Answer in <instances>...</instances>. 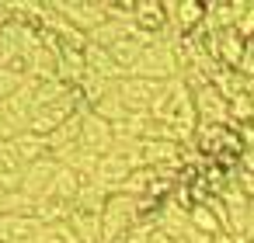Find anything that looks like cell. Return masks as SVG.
<instances>
[{
  "mask_svg": "<svg viewBox=\"0 0 254 243\" xmlns=\"http://www.w3.org/2000/svg\"><path fill=\"white\" fill-rule=\"evenodd\" d=\"M233 181H237V188L247 194V201H254V174H247V170H233Z\"/></svg>",
  "mask_w": 254,
  "mask_h": 243,
  "instance_id": "obj_20",
  "label": "cell"
},
{
  "mask_svg": "<svg viewBox=\"0 0 254 243\" xmlns=\"http://www.w3.org/2000/svg\"><path fill=\"white\" fill-rule=\"evenodd\" d=\"M153 236H157V215H143V219H139L129 233H122L115 243H150Z\"/></svg>",
  "mask_w": 254,
  "mask_h": 243,
  "instance_id": "obj_16",
  "label": "cell"
},
{
  "mask_svg": "<svg viewBox=\"0 0 254 243\" xmlns=\"http://www.w3.org/2000/svg\"><path fill=\"white\" fill-rule=\"evenodd\" d=\"M160 87H164V84H157V80L122 77V80H119V97H122V104H126L129 115H150V108H153Z\"/></svg>",
  "mask_w": 254,
  "mask_h": 243,
  "instance_id": "obj_2",
  "label": "cell"
},
{
  "mask_svg": "<svg viewBox=\"0 0 254 243\" xmlns=\"http://www.w3.org/2000/svg\"><path fill=\"white\" fill-rule=\"evenodd\" d=\"M80 146L91 149V153H98V156L112 153L115 149V125H108L105 118H98L94 111H87L84 125H80Z\"/></svg>",
  "mask_w": 254,
  "mask_h": 243,
  "instance_id": "obj_6",
  "label": "cell"
},
{
  "mask_svg": "<svg viewBox=\"0 0 254 243\" xmlns=\"http://www.w3.org/2000/svg\"><path fill=\"white\" fill-rule=\"evenodd\" d=\"M25 84V77H18V73H11V70H0V104H4L18 87Z\"/></svg>",
  "mask_w": 254,
  "mask_h": 243,
  "instance_id": "obj_18",
  "label": "cell"
},
{
  "mask_svg": "<svg viewBox=\"0 0 254 243\" xmlns=\"http://www.w3.org/2000/svg\"><path fill=\"white\" fill-rule=\"evenodd\" d=\"M251 101H254V87H251Z\"/></svg>",
  "mask_w": 254,
  "mask_h": 243,
  "instance_id": "obj_24",
  "label": "cell"
},
{
  "mask_svg": "<svg viewBox=\"0 0 254 243\" xmlns=\"http://www.w3.org/2000/svg\"><path fill=\"white\" fill-rule=\"evenodd\" d=\"M56 174H60V163H56V156L49 153V156H42V160H35V163L25 167V174H21V191L39 201V198L53 188Z\"/></svg>",
  "mask_w": 254,
  "mask_h": 243,
  "instance_id": "obj_5",
  "label": "cell"
},
{
  "mask_svg": "<svg viewBox=\"0 0 254 243\" xmlns=\"http://www.w3.org/2000/svg\"><path fill=\"white\" fill-rule=\"evenodd\" d=\"M84 59H87V73L91 77H101V80H122V77H129L115 59H112V52L108 49H101V46H87L84 49Z\"/></svg>",
  "mask_w": 254,
  "mask_h": 243,
  "instance_id": "obj_10",
  "label": "cell"
},
{
  "mask_svg": "<svg viewBox=\"0 0 254 243\" xmlns=\"http://www.w3.org/2000/svg\"><path fill=\"white\" fill-rule=\"evenodd\" d=\"M237 167H240V170H247V174H254V146H247V149L240 153Z\"/></svg>",
  "mask_w": 254,
  "mask_h": 243,
  "instance_id": "obj_21",
  "label": "cell"
},
{
  "mask_svg": "<svg viewBox=\"0 0 254 243\" xmlns=\"http://www.w3.org/2000/svg\"><path fill=\"white\" fill-rule=\"evenodd\" d=\"M188 222H191V229H198V233H205V236H223L226 233V226H223V219L205 205V201H195L191 208H188Z\"/></svg>",
  "mask_w": 254,
  "mask_h": 243,
  "instance_id": "obj_12",
  "label": "cell"
},
{
  "mask_svg": "<svg viewBox=\"0 0 254 243\" xmlns=\"http://www.w3.org/2000/svg\"><path fill=\"white\" fill-rule=\"evenodd\" d=\"M108 191L98 184V181H84V188H80V194H77V201H73V208L77 212H91V215H101L105 212V205H108Z\"/></svg>",
  "mask_w": 254,
  "mask_h": 243,
  "instance_id": "obj_14",
  "label": "cell"
},
{
  "mask_svg": "<svg viewBox=\"0 0 254 243\" xmlns=\"http://www.w3.org/2000/svg\"><path fill=\"white\" fill-rule=\"evenodd\" d=\"M136 28L143 32V35H164L167 28H171V21H167V7H164V0H136Z\"/></svg>",
  "mask_w": 254,
  "mask_h": 243,
  "instance_id": "obj_8",
  "label": "cell"
},
{
  "mask_svg": "<svg viewBox=\"0 0 254 243\" xmlns=\"http://www.w3.org/2000/svg\"><path fill=\"white\" fill-rule=\"evenodd\" d=\"M42 222L35 215H0V243H35Z\"/></svg>",
  "mask_w": 254,
  "mask_h": 243,
  "instance_id": "obj_9",
  "label": "cell"
},
{
  "mask_svg": "<svg viewBox=\"0 0 254 243\" xmlns=\"http://www.w3.org/2000/svg\"><path fill=\"white\" fill-rule=\"evenodd\" d=\"M80 188H84V181L70 170V167H60V174H56V181H53V188L46 191L49 198H60V201H66V205H73L77 201V194H80ZM42 194V198H46Z\"/></svg>",
  "mask_w": 254,
  "mask_h": 243,
  "instance_id": "obj_13",
  "label": "cell"
},
{
  "mask_svg": "<svg viewBox=\"0 0 254 243\" xmlns=\"http://www.w3.org/2000/svg\"><path fill=\"white\" fill-rule=\"evenodd\" d=\"M56 11L84 35L101 28L108 21V0H53Z\"/></svg>",
  "mask_w": 254,
  "mask_h": 243,
  "instance_id": "obj_1",
  "label": "cell"
},
{
  "mask_svg": "<svg viewBox=\"0 0 254 243\" xmlns=\"http://www.w3.org/2000/svg\"><path fill=\"white\" fill-rule=\"evenodd\" d=\"M237 32H240L247 42H254V0H247V4H244V14L237 18Z\"/></svg>",
  "mask_w": 254,
  "mask_h": 243,
  "instance_id": "obj_19",
  "label": "cell"
},
{
  "mask_svg": "<svg viewBox=\"0 0 254 243\" xmlns=\"http://www.w3.org/2000/svg\"><path fill=\"white\" fill-rule=\"evenodd\" d=\"M129 174H132V167H129V160H126V156H119V153H105V156L98 160L94 181H98L108 194H119V191H122V184L129 181Z\"/></svg>",
  "mask_w": 254,
  "mask_h": 243,
  "instance_id": "obj_7",
  "label": "cell"
},
{
  "mask_svg": "<svg viewBox=\"0 0 254 243\" xmlns=\"http://www.w3.org/2000/svg\"><path fill=\"white\" fill-rule=\"evenodd\" d=\"M191 97H195L198 125H230V101L219 94V87H216V84L198 87Z\"/></svg>",
  "mask_w": 254,
  "mask_h": 243,
  "instance_id": "obj_3",
  "label": "cell"
},
{
  "mask_svg": "<svg viewBox=\"0 0 254 243\" xmlns=\"http://www.w3.org/2000/svg\"><path fill=\"white\" fill-rule=\"evenodd\" d=\"M14 136H18V132H14V129H11V122H7V118H4V111H0V143H11V139H14Z\"/></svg>",
  "mask_w": 254,
  "mask_h": 243,
  "instance_id": "obj_22",
  "label": "cell"
},
{
  "mask_svg": "<svg viewBox=\"0 0 254 243\" xmlns=\"http://www.w3.org/2000/svg\"><path fill=\"white\" fill-rule=\"evenodd\" d=\"M91 111H94L98 118H105L108 125H122V122L129 118V111H126V104H122V97H119V87H115L108 97H101Z\"/></svg>",
  "mask_w": 254,
  "mask_h": 243,
  "instance_id": "obj_15",
  "label": "cell"
},
{
  "mask_svg": "<svg viewBox=\"0 0 254 243\" xmlns=\"http://www.w3.org/2000/svg\"><path fill=\"white\" fill-rule=\"evenodd\" d=\"M35 243H80V240L70 229V222H56V226H42V233L35 236Z\"/></svg>",
  "mask_w": 254,
  "mask_h": 243,
  "instance_id": "obj_17",
  "label": "cell"
},
{
  "mask_svg": "<svg viewBox=\"0 0 254 243\" xmlns=\"http://www.w3.org/2000/svg\"><path fill=\"white\" fill-rule=\"evenodd\" d=\"M212 243H233V236H230V233H223V236H216Z\"/></svg>",
  "mask_w": 254,
  "mask_h": 243,
  "instance_id": "obj_23",
  "label": "cell"
},
{
  "mask_svg": "<svg viewBox=\"0 0 254 243\" xmlns=\"http://www.w3.org/2000/svg\"><path fill=\"white\" fill-rule=\"evenodd\" d=\"M11 146H14V153H18V160H21L25 167L53 153L49 143H46V136H35V132H18V136L11 139Z\"/></svg>",
  "mask_w": 254,
  "mask_h": 243,
  "instance_id": "obj_11",
  "label": "cell"
},
{
  "mask_svg": "<svg viewBox=\"0 0 254 243\" xmlns=\"http://www.w3.org/2000/svg\"><path fill=\"white\" fill-rule=\"evenodd\" d=\"M167 21L178 35H195L205 25V4L202 0H164Z\"/></svg>",
  "mask_w": 254,
  "mask_h": 243,
  "instance_id": "obj_4",
  "label": "cell"
}]
</instances>
